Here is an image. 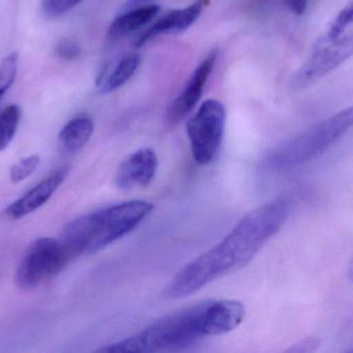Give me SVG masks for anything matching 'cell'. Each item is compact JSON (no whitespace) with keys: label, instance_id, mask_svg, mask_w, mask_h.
Here are the masks:
<instances>
[{"label":"cell","instance_id":"1","mask_svg":"<svg viewBox=\"0 0 353 353\" xmlns=\"http://www.w3.org/2000/svg\"><path fill=\"white\" fill-rule=\"evenodd\" d=\"M290 203L276 199L249 212L214 247L181 268L165 289L168 299L197 292L210 283L245 268L288 220Z\"/></svg>","mask_w":353,"mask_h":353},{"label":"cell","instance_id":"2","mask_svg":"<svg viewBox=\"0 0 353 353\" xmlns=\"http://www.w3.org/2000/svg\"><path fill=\"white\" fill-rule=\"evenodd\" d=\"M245 315V305L234 299H216L165 316L141 332L98 352H161L185 348L208 336L227 334Z\"/></svg>","mask_w":353,"mask_h":353},{"label":"cell","instance_id":"3","mask_svg":"<svg viewBox=\"0 0 353 353\" xmlns=\"http://www.w3.org/2000/svg\"><path fill=\"white\" fill-rule=\"evenodd\" d=\"M154 208L144 200H130L90 212L68 225L61 243L72 258L97 253L137 228Z\"/></svg>","mask_w":353,"mask_h":353},{"label":"cell","instance_id":"4","mask_svg":"<svg viewBox=\"0 0 353 353\" xmlns=\"http://www.w3.org/2000/svg\"><path fill=\"white\" fill-rule=\"evenodd\" d=\"M352 123V108L344 109L274 148L266 158V166L282 171L312 160L342 137Z\"/></svg>","mask_w":353,"mask_h":353},{"label":"cell","instance_id":"5","mask_svg":"<svg viewBox=\"0 0 353 353\" xmlns=\"http://www.w3.org/2000/svg\"><path fill=\"white\" fill-rule=\"evenodd\" d=\"M353 7L338 14L319 39L307 63L295 76V85L305 86L330 74L349 59L353 51Z\"/></svg>","mask_w":353,"mask_h":353},{"label":"cell","instance_id":"6","mask_svg":"<svg viewBox=\"0 0 353 353\" xmlns=\"http://www.w3.org/2000/svg\"><path fill=\"white\" fill-rule=\"evenodd\" d=\"M71 258L61 241L41 237L30 245L20 261L16 285L23 290H32L59 274Z\"/></svg>","mask_w":353,"mask_h":353},{"label":"cell","instance_id":"7","mask_svg":"<svg viewBox=\"0 0 353 353\" xmlns=\"http://www.w3.org/2000/svg\"><path fill=\"white\" fill-rule=\"evenodd\" d=\"M226 125V109L218 100L202 103L187 123L192 156L197 164H210L218 154Z\"/></svg>","mask_w":353,"mask_h":353},{"label":"cell","instance_id":"8","mask_svg":"<svg viewBox=\"0 0 353 353\" xmlns=\"http://www.w3.org/2000/svg\"><path fill=\"white\" fill-rule=\"evenodd\" d=\"M216 59L218 52L216 50L212 51L196 68L183 92L171 103L167 111V121L169 125H175L181 123L195 108L201 99L210 74L214 71Z\"/></svg>","mask_w":353,"mask_h":353},{"label":"cell","instance_id":"9","mask_svg":"<svg viewBox=\"0 0 353 353\" xmlns=\"http://www.w3.org/2000/svg\"><path fill=\"white\" fill-rule=\"evenodd\" d=\"M158 158L152 148H140L128 157L117 171L115 183L125 191L146 188L156 176Z\"/></svg>","mask_w":353,"mask_h":353},{"label":"cell","instance_id":"10","mask_svg":"<svg viewBox=\"0 0 353 353\" xmlns=\"http://www.w3.org/2000/svg\"><path fill=\"white\" fill-rule=\"evenodd\" d=\"M208 5L210 0H195L188 7L169 12L152 23L145 32H142L136 41V46L143 47L162 34H181L185 32L197 21Z\"/></svg>","mask_w":353,"mask_h":353},{"label":"cell","instance_id":"11","mask_svg":"<svg viewBox=\"0 0 353 353\" xmlns=\"http://www.w3.org/2000/svg\"><path fill=\"white\" fill-rule=\"evenodd\" d=\"M68 173H69L68 167H61L55 170L52 174L41 181L36 187L32 188L26 195L22 196L17 201L13 202L7 208L8 216L14 220H19L42 208L65 181Z\"/></svg>","mask_w":353,"mask_h":353},{"label":"cell","instance_id":"12","mask_svg":"<svg viewBox=\"0 0 353 353\" xmlns=\"http://www.w3.org/2000/svg\"><path fill=\"white\" fill-rule=\"evenodd\" d=\"M161 12V7L156 3L127 10L111 23L108 37L112 40H119L132 32H137L143 26L154 21Z\"/></svg>","mask_w":353,"mask_h":353},{"label":"cell","instance_id":"13","mask_svg":"<svg viewBox=\"0 0 353 353\" xmlns=\"http://www.w3.org/2000/svg\"><path fill=\"white\" fill-rule=\"evenodd\" d=\"M140 57L136 53L125 55L117 63L106 68L99 76L97 85L102 94H111L123 88L138 70Z\"/></svg>","mask_w":353,"mask_h":353},{"label":"cell","instance_id":"14","mask_svg":"<svg viewBox=\"0 0 353 353\" xmlns=\"http://www.w3.org/2000/svg\"><path fill=\"white\" fill-rule=\"evenodd\" d=\"M94 130V121L90 117L82 115L71 119L59 135L61 150L67 154H78L90 141Z\"/></svg>","mask_w":353,"mask_h":353},{"label":"cell","instance_id":"15","mask_svg":"<svg viewBox=\"0 0 353 353\" xmlns=\"http://www.w3.org/2000/svg\"><path fill=\"white\" fill-rule=\"evenodd\" d=\"M21 110L17 105H10L0 111V152L11 144L19 125Z\"/></svg>","mask_w":353,"mask_h":353},{"label":"cell","instance_id":"16","mask_svg":"<svg viewBox=\"0 0 353 353\" xmlns=\"http://www.w3.org/2000/svg\"><path fill=\"white\" fill-rule=\"evenodd\" d=\"M18 61H19V54L17 52H13L5 57L0 63V100L15 82Z\"/></svg>","mask_w":353,"mask_h":353},{"label":"cell","instance_id":"17","mask_svg":"<svg viewBox=\"0 0 353 353\" xmlns=\"http://www.w3.org/2000/svg\"><path fill=\"white\" fill-rule=\"evenodd\" d=\"M41 159L39 156H30L28 158L22 159L19 162L16 163L11 168L10 177L14 183H19L26 181L32 173L36 172L40 165Z\"/></svg>","mask_w":353,"mask_h":353},{"label":"cell","instance_id":"18","mask_svg":"<svg viewBox=\"0 0 353 353\" xmlns=\"http://www.w3.org/2000/svg\"><path fill=\"white\" fill-rule=\"evenodd\" d=\"M83 0H42L43 13L49 18H57L71 11Z\"/></svg>","mask_w":353,"mask_h":353},{"label":"cell","instance_id":"19","mask_svg":"<svg viewBox=\"0 0 353 353\" xmlns=\"http://www.w3.org/2000/svg\"><path fill=\"white\" fill-rule=\"evenodd\" d=\"M81 48L74 41L63 40L57 47V54L63 61H76L81 55Z\"/></svg>","mask_w":353,"mask_h":353},{"label":"cell","instance_id":"20","mask_svg":"<svg viewBox=\"0 0 353 353\" xmlns=\"http://www.w3.org/2000/svg\"><path fill=\"white\" fill-rule=\"evenodd\" d=\"M319 345V339L316 338V336H307V338L301 340V342L293 345L287 351L288 352H313V351L317 350Z\"/></svg>","mask_w":353,"mask_h":353},{"label":"cell","instance_id":"21","mask_svg":"<svg viewBox=\"0 0 353 353\" xmlns=\"http://www.w3.org/2000/svg\"><path fill=\"white\" fill-rule=\"evenodd\" d=\"M284 1L289 11L292 12L296 16L305 14L307 5H309V0H284Z\"/></svg>","mask_w":353,"mask_h":353},{"label":"cell","instance_id":"22","mask_svg":"<svg viewBox=\"0 0 353 353\" xmlns=\"http://www.w3.org/2000/svg\"><path fill=\"white\" fill-rule=\"evenodd\" d=\"M154 0H128L125 5V11L134 9V8L143 7V6L152 5Z\"/></svg>","mask_w":353,"mask_h":353}]
</instances>
